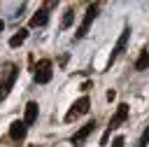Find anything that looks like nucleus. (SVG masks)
<instances>
[{
	"label": "nucleus",
	"instance_id": "12",
	"mask_svg": "<svg viewBox=\"0 0 149 147\" xmlns=\"http://www.w3.org/2000/svg\"><path fill=\"white\" fill-rule=\"evenodd\" d=\"M135 70H149V51L147 49L140 51V56L135 61Z\"/></svg>",
	"mask_w": 149,
	"mask_h": 147
},
{
	"label": "nucleus",
	"instance_id": "6",
	"mask_svg": "<svg viewBox=\"0 0 149 147\" xmlns=\"http://www.w3.org/2000/svg\"><path fill=\"white\" fill-rule=\"evenodd\" d=\"M88 105H91V100H88L86 96H81L79 100H74V103H72V107H70V112L65 114V121H74L77 117L86 114V112H88Z\"/></svg>",
	"mask_w": 149,
	"mask_h": 147
},
{
	"label": "nucleus",
	"instance_id": "15",
	"mask_svg": "<svg viewBox=\"0 0 149 147\" xmlns=\"http://www.w3.org/2000/svg\"><path fill=\"white\" fill-rule=\"evenodd\" d=\"M112 147H123V138L119 135V138H114V142H112Z\"/></svg>",
	"mask_w": 149,
	"mask_h": 147
},
{
	"label": "nucleus",
	"instance_id": "8",
	"mask_svg": "<svg viewBox=\"0 0 149 147\" xmlns=\"http://www.w3.org/2000/svg\"><path fill=\"white\" fill-rule=\"evenodd\" d=\"M93 128H95V121H88V124H84V126H81V128H79V131L72 135V145H81V142H84V140H86V138L93 133Z\"/></svg>",
	"mask_w": 149,
	"mask_h": 147
},
{
	"label": "nucleus",
	"instance_id": "14",
	"mask_svg": "<svg viewBox=\"0 0 149 147\" xmlns=\"http://www.w3.org/2000/svg\"><path fill=\"white\" fill-rule=\"evenodd\" d=\"M147 145H149V128L142 133V138H140V145H137V147H147Z\"/></svg>",
	"mask_w": 149,
	"mask_h": 147
},
{
	"label": "nucleus",
	"instance_id": "17",
	"mask_svg": "<svg viewBox=\"0 0 149 147\" xmlns=\"http://www.w3.org/2000/svg\"><path fill=\"white\" fill-rule=\"evenodd\" d=\"M2 28H5V21H0V33H2Z\"/></svg>",
	"mask_w": 149,
	"mask_h": 147
},
{
	"label": "nucleus",
	"instance_id": "4",
	"mask_svg": "<svg viewBox=\"0 0 149 147\" xmlns=\"http://www.w3.org/2000/svg\"><path fill=\"white\" fill-rule=\"evenodd\" d=\"M98 9H100V5L98 2H93V5H88V9H86V14H84V21H81V26L77 28V40H81L86 33H88V28H91V23H93V19L98 16Z\"/></svg>",
	"mask_w": 149,
	"mask_h": 147
},
{
	"label": "nucleus",
	"instance_id": "2",
	"mask_svg": "<svg viewBox=\"0 0 149 147\" xmlns=\"http://www.w3.org/2000/svg\"><path fill=\"white\" fill-rule=\"evenodd\" d=\"M16 77H19V68H16V65H7V70H5V75H2V79H0V100H5V98L9 96Z\"/></svg>",
	"mask_w": 149,
	"mask_h": 147
},
{
	"label": "nucleus",
	"instance_id": "1",
	"mask_svg": "<svg viewBox=\"0 0 149 147\" xmlns=\"http://www.w3.org/2000/svg\"><path fill=\"white\" fill-rule=\"evenodd\" d=\"M128 119V105L126 103H121L119 107H116V112H114V117L109 119V124H107V131L102 133V138H100V145H107V138H109V133L114 131V128H119L123 121Z\"/></svg>",
	"mask_w": 149,
	"mask_h": 147
},
{
	"label": "nucleus",
	"instance_id": "9",
	"mask_svg": "<svg viewBox=\"0 0 149 147\" xmlns=\"http://www.w3.org/2000/svg\"><path fill=\"white\" fill-rule=\"evenodd\" d=\"M37 112H40V105L37 103H28L26 105V114H23V124L26 126H33L37 121Z\"/></svg>",
	"mask_w": 149,
	"mask_h": 147
},
{
	"label": "nucleus",
	"instance_id": "7",
	"mask_svg": "<svg viewBox=\"0 0 149 147\" xmlns=\"http://www.w3.org/2000/svg\"><path fill=\"white\" fill-rule=\"evenodd\" d=\"M26 131H28V126H26L23 121H12V126H9V138H12L14 142H21V140L26 138Z\"/></svg>",
	"mask_w": 149,
	"mask_h": 147
},
{
	"label": "nucleus",
	"instance_id": "11",
	"mask_svg": "<svg viewBox=\"0 0 149 147\" xmlns=\"http://www.w3.org/2000/svg\"><path fill=\"white\" fill-rule=\"evenodd\" d=\"M26 37H28V30H26V28H19V30H16V35H12V37H9V47H12V49L21 47V44L26 42Z\"/></svg>",
	"mask_w": 149,
	"mask_h": 147
},
{
	"label": "nucleus",
	"instance_id": "5",
	"mask_svg": "<svg viewBox=\"0 0 149 147\" xmlns=\"http://www.w3.org/2000/svg\"><path fill=\"white\" fill-rule=\"evenodd\" d=\"M128 37H130V28L126 26L123 28V33H121V37L116 40V44H114V49H112V54H109V61H107V68H112V63L123 54V49H126V44H128Z\"/></svg>",
	"mask_w": 149,
	"mask_h": 147
},
{
	"label": "nucleus",
	"instance_id": "3",
	"mask_svg": "<svg viewBox=\"0 0 149 147\" xmlns=\"http://www.w3.org/2000/svg\"><path fill=\"white\" fill-rule=\"evenodd\" d=\"M35 82L37 84H47V82H51V77H54V65H51V61L49 58H42V61H37V65H35Z\"/></svg>",
	"mask_w": 149,
	"mask_h": 147
},
{
	"label": "nucleus",
	"instance_id": "13",
	"mask_svg": "<svg viewBox=\"0 0 149 147\" xmlns=\"http://www.w3.org/2000/svg\"><path fill=\"white\" fill-rule=\"evenodd\" d=\"M72 21H74V9L70 7V9L65 12V16H63V21H61V28H70V26H72Z\"/></svg>",
	"mask_w": 149,
	"mask_h": 147
},
{
	"label": "nucleus",
	"instance_id": "10",
	"mask_svg": "<svg viewBox=\"0 0 149 147\" xmlns=\"http://www.w3.org/2000/svg\"><path fill=\"white\" fill-rule=\"evenodd\" d=\"M49 21V9L47 7H42V9H37L33 16H30V28H37V26H44Z\"/></svg>",
	"mask_w": 149,
	"mask_h": 147
},
{
	"label": "nucleus",
	"instance_id": "16",
	"mask_svg": "<svg viewBox=\"0 0 149 147\" xmlns=\"http://www.w3.org/2000/svg\"><path fill=\"white\" fill-rule=\"evenodd\" d=\"M116 98V91H107V100H114Z\"/></svg>",
	"mask_w": 149,
	"mask_h": 147
}]
</instances>
